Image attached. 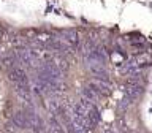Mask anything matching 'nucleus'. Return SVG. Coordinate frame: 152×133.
Listing matches in <instances>:
<instances>
[{"instance_id": "nucleus-1", "label": "nucleus", "mask_w": 152, "mask_h": 133, "mask_svg": "<svg viewBox=\"0 0 152 133\" xmlns=\"http://www.w3.org/2000/svg\"><path fill=\"white\" fill-rule=\"evenodd\" d=\"M8 79L14 84H28V78H27V73L24 71L22 68L19 66H13L8 73Z\"/></svg>"}, {"instance_id": "nucleus-2", "label": "nucleus", "mask_w": 152, "mask_h": 133, "mask_svg": "<svg viewBox=\"0 0 152 133\" xmlns=\"http://www.w3.org/2000/svg\"><path fill=\"white\" fill-rule=\"evenodd\" d=\"M90 73L97 76V79H103V81H108V73L104 70L103 64H98V62H89L87 64Z\"/></svg>"}, {"instance_id": "nucleus-3", "label": "nucleus", "mask_w": 152, "mask_h": 133, "mask_svg": "<svg viewBox=\"0 0 152 133\" xmlns=\"http://www.w3.org/2000/svg\"><path fill=\"white\" fill-rule=\"evenodd\" d=\"M14 92H16L24 102L32 100V89L28 84H14Z\"/></svg>"}, {"instance_id": "nucleus-4", "label": "nucleus", "mask_w": 152, "mask_h": 133, "mask_svg": "<svg viewBox=\"0 0 152 133\" xmlns=\"http://www.w3.org/2000/svg\"><path fill=\"white\" fill-rule=\"evenodd\" d=\"M62 37H64L62 40H64L70 48L79 45V35L75 30H65V32H62Z\"/></svg>"}, {"instance_id": "nucleus-5", "label": "nucleus", "mask_w": 152, "mask_h": 133, "mask_svg": "<svg viewBox=\"0 0 152 133\" xmlns=\"http://www.w3.org/2000/svg\"><path fill=\"white\" fill-rule=\"evenodd\" d=\"M81 94H83V97H84L86 100H89L90 103H95V102L98 100V97H100V95H98L97 92H94L90 87H84L83 90H81Z\"/></svg>"}, {"instance_id": "nucleus-6", "label": "nucleus", "mask_w": 152, "mask_h": 133, "mask_svg": "<svg viewBox=\"0 0 152 133\" xmlns=\"http://www.w3.org/2000/svg\"><path fill=\"white\" fill-rule=\"evenodd\" d=\"M11 45L16 48V49H24L27 45V40L24 37H19V35H14L11 37Z\"/></svg>"}, {"instance_id": "nucleus-7", "label": "nucleus", "mask_w": 152, "mask_h": 133, "mask_svg": "<svg viewBox=\"0 0 152 133\" xmlns=\"http://www.w3.org/2000/svg\"><path fill=\"white\" fill-rule=\"evenodd\" d=\"M35 38L38 40V43H48V45L54 40L52 35H51V33H48V32H38L37 35H35Z\"/></svg>"}, {"instance_id": "nucleus-8", "label": "nucleus", "mask_w": 152, "mask_h": 133, "mask_svg": "<svg viewBox=\"0 0 152 133\" xmlns=\"http://www.w3.org/2000/svg\"><path fill=\"white\" fill-rule=\"evenodd\" d=\"M16 60H18L16 56H7V57H3V59H2V64L7 65V66H10V65H13Z\"/></svg>"}, {"instance_id": "nucleus-9", "label": "nucleus", "mask_w": 152, "mask_h": 133, "mask_svg": "<svg viewBox=\"0 0 152 133\" xmlns=\"http://www.w3.org/2000/svg\"><path fill=\"white\" fill-rule=\"evenodd\" d=\"M3 35V32H2V28H0V37H2Z\"/></svg>"}]
</instances>
